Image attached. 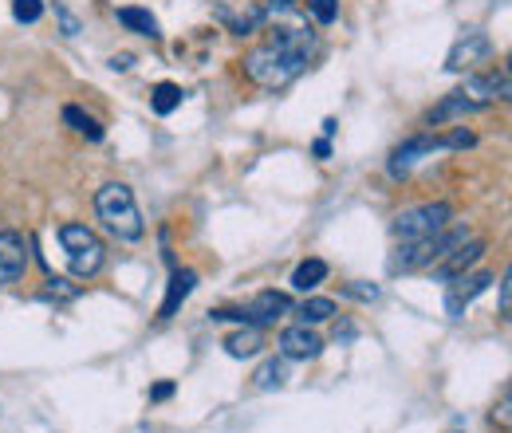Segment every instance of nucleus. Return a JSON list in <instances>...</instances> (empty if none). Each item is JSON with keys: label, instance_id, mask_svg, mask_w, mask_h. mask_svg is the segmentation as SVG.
Listing matches in <instances>:
<instances>
[{"label": "nucleus", "instance_id": "nucleus-3", "mask_svg": "<svg viewBox=\"0 0 512 433\" xmlns=\"http://www.w3.org/2000/svg\"><path fill=\"white\" fill-rule=\"evenodd\" d=\"M469 241V229L457 225V229H442L434 237H422V241H402L398 252L390 256V272H418V268H438L449 252L457 245Z\"/></svg>", "mask_w": 512, "mask_h": 433}, {"label": "nucleus", "instance_id": "nucleus-8", "mask_svg": "<svg viewBox=\"0 0 512 433\" xmlns=\"http://www.w3.org/2000/svg\"><path fill=\"white\" fill-rule=\"evenodd\" d=\"M280 359H296V363H308V359H320L323 339L308 327V323H296V327H284L280 331Z\"/></svg>", "mask_w": 512, "mask_h": 433}, {"label": "nucleus", "instance_id": "nucleus-13", "mask_svg": "<svg viewBox=\"0 0 512 433\" xmlns=\"http://www.w3.org/2000/svg\"><path fill=\"white\" fill-rule=\"evenodd\" d=\"M292 311V300L284 296V292H260L253 296V304L241 311L245 315V323H253V327H268V323H276L280 315H288Z\"/></svg>", "mask_w": 512, "mask_h": 433}, {"label": "nucleus", "instance_id": "nucleus-17", "mask_svg": "<svg viewBox=\"0 0 512 433\" xmlns=\"http://www.w3.org/2000/svg\"><path fill=\"white\" fill-rule=\"evenodd\" d=\"M477 107L461 95V91H453V95H446L434 111H430V126H446V123H453V119H465V115H473Z\"/></svg>", "mask_w": 512, "mask_h": 433}, {"label": "nucleus", "instance_id": "nucleus-27", "mask_svg": "<svg viewBox=\"0 0 512 433\" xmlns=\"http://www.w3.org/2000/svg\"><path fill=\"white\" fill-rule=\"evenodd\" d=\"M56 16H60V24H64V32H67V36H75V32H79V20H75V16L67 12L64 4H56Z\"/></svg>", "mask_w": 512, "mask_h": 433}, {"label": "nucleus", "instance_id": "nucleus-7", "mask_svg": "<svg viewBox=\"0 0 512 433\" xmlns=\"http://www.w3.org/2000/svg\"><path fill=\"white\" fill-rule=\"evenodd\" d=\"M434 150H442V138L438 134H414V138H406L394 154H390V178H406L422 158H430Z\"/></svg>", "mask_w": 512, "mask_h": 433}, {"label": "nucleus", "instance_id": "nucleus-23", "mask_svg": "<svg viewBox=\"0 0 512 433\" xmlns=\"http://www.w3.org/2000/svg\"><path fill=\"white\" fill-rule=\"evenodd\" d=\"M12 16L20 24H36L44 16V0H12Z\"/></svg>", "mask_w": 512, "mask_h": 433}, {"label": "nucleus", "instance_id": "nucleus-18", "mask_svg": "<svg viewBox=\"0 0 512 433\" xmlns=\"http://www.w3.org/2000/svg\"><path fill=\"white\" fill-rule=\"evenodd\" d=\"M119 24L127 28V32H138V36H150V40H158L162 36V28H158V20L146 12V8H119Z\"/></svg>", "mask_w": 512, "mask_h": 433}, {"label": "nucleus", "instance_id": "nucleus-9", "mask_svg": "<svg viewBox=\"0 0 512 433\" xmlns=\"http://www.w3.org/2000/svg\"><path fill=\"white\" fill-rule=\"evenodd\" d=\"M28 272V245L16 229H0V288L16 284Z\"/></svg>", "mask_w": 512, "mask_h": 433}, {"label": "nucleus", "instance_id": "nucleus-21", "mask_svg": "<svg viewBox=\"0 0 512 433\" xmlns=\"http://www.w3.org/2000/svg\"><path fill=\"white\" fill-rule=\"evenodd\" d=\"M296 315H300V323H327V319L335 315V300H327V296H308V300L296 308Z\"/></svg>", "mask_w": 512, "mask_h": 433}, {"label": "nucleus", "instance_id": "nucleus-19", "mask_svg": "<svg viewBox=\"0 0 512 433\" xmlns=\"http://www.w3.org/2000/svg\"><path fill=\"white\" fill-rule=\"evenodd\" d=\"M182 99H186V91H182L178 83H158V87L150 91V107H154V115H174V111L182 107Z\"/></svg>", "mask_w": 512, "mask_h": 433}, {"label": "nucleus", "instance_id": "nucleus-15", "mask_svg": "<svg viewBox=\"0 0 512 433\" xmlns=\"http://www.w3.org/2000/svg\"><path fill=\"white\" fill-rule=\"evenodd\" d=\"M327 272H331V268H327V260L308 256V260H300V264H296V272H292V288L308 296V292H316L323 280H327Z\"/></svg>", "mask_w": 512, "mask_h": 433}, {"label": "nucleus", "instance_id": "nucleus-12", "mask_svg": "<svg viewBox=\"0 0 512 433\" xmlns=\"http://www.w3.org/2000/svg\"><path fill=\"white\" fill-rule=\"evenodd\" d=\"M485 248H489V245H485L481 237H469L465 245H457L446 260L438 264V280H457V276H465V272H469V268H473V264L485 256Z\"/></svg>", "mask_w": 512, "mask_h": 433}, {"label": "nucleus", "instance_id": "nucleus-20", "mask_svg": "<svg viewBox=\"0 0 512 433\" xmlns=\"http://www.w3.org/2000/svg\"><path fill=\"white\" fill-rule=\"evenodd\" d=\"M284 378H288L284 359H268V363H260V371L253 374V386L256 390H280V386H284Z\"/></svg>", "mask_w": 512, "mask_h": 433}, {"label": "nucleus", "instance_id": "nucleus-1", "mask_svg": "<svg viewBox=\"0 0 512 433\" xmlns=\"http://www.w3.org/2000/svg\"><path fill=\"white\" fill-rule=\"evenodd\" d=\"M312 48H316L312 32L280 28L268 44H260V48H253L245 56V75L253 79L256 87H264V91H280L296 75H304V67L312 60Z\"/></svg>", "mask_w": 512, "mask_h": 433}, {"label": "nucleus", "instance_id": "nucleus-2", "mask_svg": "<svg viewBox=\"0 0 512 433\" xmlns=\"http://www.w3.org/2000/svg\"><path fill=\"white\" fill-rule=\"evenodd\" d=\"M95 213H99L103 229L111 237L127 241V245L130 241H142V233H146L142 213H138V201H134L130 186H123V182H107V186L95 193Z\"/></svg>", "mask_w": 512, "mask_h": 433}, {"label": "nucleus", "instance_id": "nucleus-16", "mask_svg": "<svg viewBox=\"0 0 512 433\" xmlns=\"http://www.w3.org/2000/svg\"><path fill=\"white\" fill-rule=\"evenodd\" d=\"M260 347H264V335H260V327H253V323H245L241 331H233V335L225 339V351H229L233 359H253Z\"/></svg>", "mask_w": 512, "mask_h": 433}, {"label": "nucleus", "instance_id": "nucleus-26", "mask_svg": "<svg viewBox=\"0 0 512 433\" xmlns=\"http://www.w3.org/2000/svg\"><path fill=\"white\" fill-rule=\"evenodd\" d=\"M44 296H48V300H71V296H75V288H67V280H56V276H52V280H48V288H44Z\"/></svg>", "mask_w": 512, "mask_h": 433}, {"label": "nucleus", "instance_id": "nucleus-28", "mask_svg": "<svg viewBox=\"0 0 512 433\" xmlns=\"http://www.w3.org/2000/svg\"><path fill=\"white\" fill-rule=\"evenodd\" d=\"M174 394V382H158L154 390H150V402H166Z\"/></svg>", "mask_w": 512, "mask_h": 433}, {"label": "nucleus", "instance_id": "nucleus-11", "mask_svg": "<svg viewBox=\"0 0 512 433\" xmlns=\"http://www.w3.org/2000/svg\"><path fill=\"white\" fill-rule=\"evenodd\" d=\"M489 284H493V276L489 272H477V276H457V284L446 292V311H449V319H461L465 315V308L481 296V292H489Z\"/></svg>", "mask_w": 512, "mask_h": 433}, {"label": "nucleus", "instance_id": "nucleus-10", "mask_svg": "<svg viewBox=\"0 0 512 433\" xmlns=\"http://www.w3.org/2000/svg\"><path fill=\"white\" fill-rule=\"evenodd\" d=\"M493 56V40L485 32H465V40H457L446 56V71H473L477 63Z\"/></svg>", "mask_w": 512, "mask_h": 433}, {"label": "nucleus", "instance_id": "nucleus-31", "mask_svg": "<svg viewBox=\"0 0 512 433\" xmlns=\"http://www.w3.org/2000/svg\"><path fill=\"white\" fill-rule=\"evenodd\" d=\"M111 67H115V71H127V67H130V56H115V60H111Z\"/></svg>", "mask_w": 512, "mask_h": 433}, {"label": "nucleus", "instance_id": "nucleus-6", "mask_svg": "<svg viewBox=\"0 0 512 433\" xmlns=\"http://www.w3.org/2000/svg\"><path fill=\"white\" fill-rule=\"evenodd\" d=\"M461 95H465L477 111L489 107V103H505V99H509V71H505V67H493V71H485V75H469L465 87H461Z\"/></svg>", "mask_w": 512, "mask_h": 433}, {"label": "nucleus", "instance_id": "nucleus-14", "mask_svg": "<svg viewBox=\"0 0 512 433\" xmlns=\"http://www.w3.org/2000/svg\"><path fill=\"white\" fill-rule=\"evenodd\" d=\"M193 288H197V272L193 268H178L174 276H170V288H166V300H162V308H158V319H174L182 304L193 296Z\"/></svg>", "mask_w": 512, "mask_h": 433}, {"label": "nucleus", "instance_id": "nucleus-24", "mask_svg": "<svg viewBox=\"0 0 512 433\" xmlns=\"http://www.w3.org/2000/svg\"><path fill=\"white\" fill-rule=\"evenodd\" d=\"M308 8H312V16L320 24H335L339 20V0H308Z\"/></svg>", "mask_w": 512, "mask_h": 433}, {"label": "nucleus", "instance_id": "nucleus-4", "mask_svg": "<svg viewBox=\"0 0 512 433\" xmlns=\"http://www.w3.org/2000/svg\"><path fill=\"white\" fill-rule=\"evenodd\" d=\"M60 245H64V252H67L71 276H79V280H91V276L103 268V260H107V248L99 241V233L87 229V225H75V221L60 229Z\"/></svg>", "mask_w": 512, "mask_h": 433}, {"label": "nucleus", "instance_id": "nucleus-5", "mask_svg": "<svg viewBox=\"0 0 512 433\" xmlns=\"http://www.w3.org/2000/svg\"><path fill=\"white\" fill-rule=\"evenodd\" d=\"M449 221H453V205L449 201H430V205L398 213L390 229H394L398 241H422V237H434V233L449 229Z\"/></svg>", "mask_w": 512, "mask_h": 433}, {"label": "nucleus", "instance_id": "nucleus-30", "mask_svg": "<svg viewBox=\"0 0 512 433\" xmlns=\"http://www.w3.org/2000/svg\"><path fill=\"white\" fill-rule=\"evenodd\" d=\"M316 158H331V142H327V138L316 142Z\"/></svg>", "mask_w": 512, "mask_h": 433}, {"label": "nucleus", "instance_id": "nucleus-22", "mask_svg": "<svg viewBox=\"0 0 512 433\" xmlns=\"http://www.w3.org/2000/svg\"><path fill=\"white\" fill-rule=\"evenodd\" d=\"M64 123L71 126V130H79V134H87L91 142H99V138H103V126L95 123L91 115H83L79 107H64Z\"/></svg>", "mask_w": 512, "mask_h": 433}, {"label": "nucleus", "instance_id": "nucleus-32", "mask_svg": "<svg viewBox=\"0 0 512 433\" xmlns=\"http://www.w3.org/2000/svg\"><path fill=\"white\" fill-rule=\"evenodd\" d=\"M288 4H292V0H268V8H272V12H276V8H288Z\"/></svg>", "mask_w": 512, "mask_h": 433}, {"label": "nucleus", "instance_id": "nucleus-29", "mask_svg": "<svg viewBox=\"0 0 512 433\" xmlns=\"http://www.w3.org/2000/svg\"><path fill=\"white\" fill-rule=\"evenodd\" d=\"M512 280H509V272H505V280H501V311L509 315V308H512V288H509Z\"/></svg>", "mask_w": 512, "mask_h": 433}, {"label": "nucleus", "instance_id": "nucleus-25", "mask_svg": "<svg viewBox=\"0 0 512 433\" xmlns=\"http://www.w3.org/2000/svg\"><path fill=\"white\" fill-rule=\"evenodd\" d=\"M343 296L371 304V300H379V284H343Z\"/></svg>", "mask_w": 512, "mask_h": 433}]
</instances>
